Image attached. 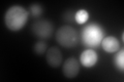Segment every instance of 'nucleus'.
Here are the masks:
<instances>
[{
	"label": "nucleus",
	"mask_w": 124,
	"mask_h": 82,
	"mask_svg": "<svg viewBox=\"0 0 124 82\" xmlns=\"http://www.w3.org/2000/svg\"><path fill=\"white\" fill-rule=\"evenodd\" d=\"M29 19V13L23 6L14 5L6 10L4 14V23L6 28L17 32L25 27Z\"/></svg>",
	"instance_id": "1"
},
{
	"label": "nucleus",
	"mask_w": 124,
	"mask_h": 82,
	"mask_svg": "<svg viewBox=\"0 0 124 82\" xmlns=\"http://www.w3.org/2000/svg\"><path fill=\"white\" fill-rule=\"evenodd\" d=\"M104 36V30L98 24H89L84 27L82 30V42L85 46L90 48L98 47L101 44V41Z\"/></svg>",
	"instance_id": "2"
},
{
	"label": "nucleus",
	"mask_w": 124,
	"mask_h": 82,
	"mask_svg": "<svg viewBox=\"0 0 124 82\" xmlns=\"http://www.w3.org/2000/svg\"><path fill=\"white\" fill-rule=\"evenodd\" d=\"M56 41L65 48H72L79 42V34L71 26H62L55 34Z\"/></svg>",
	"instance_id": "3"
},
{
	"label": "nucleus",
	"mask_w": 124,
	"mask_h": 82,
	"mask_svg": "<svg viewBox=\"0 0 124 82\" xmlns=\"http://www.w3.org/2000/svg\"><path fill=\"white\" fill-rule=\"evenodd\" d=\"M31 32L34 36L40 39H48L53 35L54 27L53 24L48 19H38L31 26Z\"/></svg>",
	"instance_id": "4"
},
{
	"label": "nucleus",
	"mask_w": 124,
	"mask_h": 82,
	"mask_svg": "<svg viewBox=\"0 0 124 82\" xmlns=\"http://www.w3.org/2000/svg\"><path fill=\"white\" fill-rule=\"evenodd\" d=\"M62 73L66 78H75L80 73V63L76 57H68L62 66Z\"/></svg>",
	"instance_id": "5"
},
{
	"label": "nucleus",
	"mask_w": 124,
	"mask_h": 82,
	"mask_svg": "<svg viewBox=\"0 0 124 82\" xmlns=\"http://www.w3.org/2000/svg\"><path fill=\"white\" fill-rule=\"evenodd\" d=\"M62 58H63V56H62L61 50L58 47H56V46H53V47L46 50V61L50 67L58 68L62 64Z\"/></svg>",
	"instance_id": "6"
},
{
	"label": "nucleus",
	"mask_w": 124,
	"mask_h": 82,
	"mask_svg": "<svg viewBox=\"0 0 124 82\" xmlns=\"http://www.w3.org/2000/svg\"><path fill=\"white\" fill-rule=\"evenodd\" d=\"M98 56L95 50L85 49L80 56V63L85 68H92L97 64Z\"/></svg>",
	"instance_id": "7"
},
{
	"label": "nucleus",
	"mask_w": 124,
	"mask_h": 82,
	"mask_svg": "<svg viewBox=\"0 0 124 82\" xmlns=\"http://www.w3.org/2000/svg\"><path fill=\"white\" fill-rule=\"evenodd\" d=\"M101 46L104 51L107 52H116L120 49V42L118 39L114 36H108L102 39L101 41Z\"/></svg>",
	"instance_id": "8"
},
{
	"label": "nucleus",
	"mask_w": 124,
	"mask_h": 82,
	"mask_svg": "<svg viewBox=\"0 0 124 82\" xmlns=\"http://www.w3.org/2000/svg\"><path fill=\"white\" fill-rule=\"evenodd\" d=\"M113 63H114V66L119 71L123 72V70H124V50L123 49L117 51L116 56L113 58Z\"/></svg>",
	"instance_id": "9"
},
{
	"label": "nucleus",
	"mask_w": 124,
	"mask_h": 82,
	"mask_svg": "<svg viewBox=\"0 0 124 82\" xmlns=\"http://www.w3.org/2000/svg\"><path fill=\"white\" fill-rule=\"evenodd\" d=\"M88 19H89V13L85 9H80L75 13V21L80 25L85 24L88 21Z\"/></svg>",
	"instance_id": "10"
},
{
	"label": "nucleus",
	"mask_w": 124,
	"mask_h": 82,
	"mask_svg": "<svg viewBox=\"0 0 124 82\" xmlns=\"http://www.w3.org/2000/svg\"><path fill=\"white\" fill-rule=\"evenodd\" d=\"M42 11H44V9H42L41 5L38 4V3H33V4H31L29 7V13L33 18L40 17L42 14Z\"/></svg>",
	"instance_id": "11"
},
{
	"label": "nucleus",
	"mask_w": 124,
	"mask_h": 82,
	"mask_svg": "<svg viewBox=\"0 0 124 82\" xmlns=\"http://www.w3.org/2000/svg\"><path fill=\"white\" fill-rule=\"evenodd\" d=\"M34 52L37 54H42L45 53L46 50H48V45L45 41H37L35 44H34Z\"/></svg>",
	"instance_id": "12"
},
{
	"label": "nucleus",
	"mask_w": 124,
	"mask_h": 82,
	"mask_svg": "<svg viewBox=\"0 0 124 82\" xmlns=\"http://www.w3.org/2000/svg\"><path fill=\"white\" fill-rule=\"evenodd\" d=\"M121 39H122V41H123V40H124V35H123V33H122V34H121Z\"/></svg>",
	"instance_id": "13"
}]
</instances>
